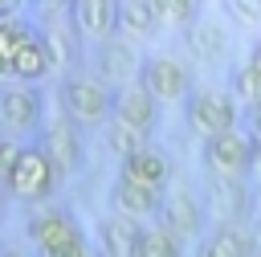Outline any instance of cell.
<instances>
[{
	"instance_id": "cell-16",
	"label": "cell",
	"mask_w": 261,
	"mask_h": 257,
	"mask_svg": "<svg viewBox=\"0 0 261 257\" xmlns=\"http://www.w3.org/2000/svg\"><path fill=\"white\" fill-rule=\"evenodd\" d=\"M53 65H49V53H45V45H41V37L37 41H29L24 49H20V57L8 65V82H16V86H37L45 73H49Z\"/></svg>"
},
{
	"instance_id": "cell-5",
	"label": "cell",
	"mask_w": 261,
	"mask_h": 257,
	"mask_svg": "<svg viewBox=\"0 0 261 257\" xmlns=\"http://www.w3.org/2000/svg\"><path fill=\"white\" fill-rule=\"evenodd\" d=\"M188 122L204 139L228 135V131H237V98L232 94H220V90H196L188 98Z\"/></svg>"
},
{
	"instance_id": "cell-31",
	"label": "cell",
	"mask_w": 261,
	"mask_h": 257,
	"mask_svg": "<svg viewBox=\"0 0 261 257\" xmlns=\"http://www.w3.org/2000/svg\"><path fill=\"white\" fill-rule=\"evenodd\" d=\"M4 200H8V192H4V188H0V216H4Z\"/></svg>"
},
{
	"instance_id": "cell-12",
	"label": "cell",
	"mask_w": 261,
	"mask_h": 257,
	"mask_svg": "<svg viewBox=\"0 0 261 257\" xmlns=\"http://www.w3.org/2000/svg\"><path fill=\"white\" fill-rule=\"evenodd\" d=\"M114 118H122V122H130L139 131H151L155 126V98L139 82H130V86H122L114 94Z\"/></svg>"
},
{
	"instance_id": "cell-1",
	"label": "cell",
	"mask_w": 261,
	"mask_h": 257,
	"mask_svg": "<svg viewBox=\"0 0 261 257\" xmlns=\"http://www.w3.org/2000/svg\"><path fill=\"white\" fill-rule=\"evenodd\" d=\"M61 114L73 126H98L114 118V90L102 78L90 73H69L61 82Z\"/></svg>"
},
{
	"instance_id": "cell-33",
	"label": "cell",
	"mask_w": 261,
	"mask_h": 257,
	"mask_svg": "<svg viewBox=\"0 0 261 257\" xmlns=\"http://www.w3.org/2000/svg\"><path fill=\"white\" fill-rule=\"evenodd\" d=\"M0 78H4V73H0Z\"/></svg>"
},
{
	"instance_id": "cell-4",
	"label": "cell",
	"mask_w": 261,
	"mask_h": 257,
	"mask_svg": "<svg viewBox=\"0 0 261 257\" xmlns=\"http://www.w3.org/2000/svg\"><path fill=\"white\" fill-rule=\"evenodd\" d=\"M41 90L37 86H16V82H4L0 86V139L8 135H24L41 122Z\"/></svg>"
},
{
	"instance_id": "cell-34",
	"label": "cell",
	"mask_w": 261,
	"mask_h": 257,
	"mask_svg": "<svg viewBox=\"0 0 261 257\" xmlns=\"http://www.w3.org/2000/svg\"><path fill=\"white\" fill-rule=\"evenodd\" d=\"M0 143H4V139H0Z\"/></svg>"
},
{
	"instance_id": "cell-10",
	"label": "cell",
	"mask_w": 261,
	"mask_h": 257,
	"mask_svg": "<svg viewBox=\"0 0 261 257\" xmlns=\"http://www.w3.org/2000/svg\"><path fill=\"white\" fill-rule=\"evenodd\" d=\"M118 179H126V184H135V188H147V192H163L167 179H171V163H167L155 147H143L139 155L122 159V175H118Z\"/></svg>"
},
{
	"instance_id": "cell-23",
	"label": "cell",
	"mask_w": 261,
	"mask_h": 257,
	"mask_svg": "<svg viewBox=\"0 0 261 257\" xmlns=\"http://www.w3.org/2000/svg\"><path fill=\"white\" fill-rule=\"evenodd\" d=\"M192 49H196V57L216 61V57L224 53V33H220V24H212V20L196 24V33H192Z\"/></svg>"
},
{
	"instance_id": "cell-3",
	"label": "cell",
	"mask_w": 261,
	"mask_h": 257,
	"mask_svg": "<svg viewBox=\"0 0 261 257\" xmlns=\"http://www.w3.org/2000/svg\"><path fill=\"white\" fill-rule=\"evenodd\" d=\"M29 237L41 249V257L49 253H65V249H86V233L73 220V212L65 208H41L29 216Z\"/></svg>"
},
{
	"instance_id": "cell-14",
	"label": "cell",
	"mask_w": 261,
	"mask_h": 257,
	"mask_svg": "<svg viewBox=\"0 0 261 257\" xmlns=\"http://www.w3.org/2000/svg\"><path fill=\"white\" fill-rule=\"evenodd\" d=\"M110 200H114V212H118V216H126V220H135V224H139V220H147L151 212H159V204H163V200H159V192L135 188V184H126V179H118V184H114V196H110Z\"/></svg>"
},
{
	"instance_id": "cell-13",
	"label": "cell",
	"mask_w": 261,
	"mask_h": 257,
	"mask_svg": "<svg viewBox=\"0 0 261 257\" xmlns=\"http://www.w3.org/2000/svg\"><path fill=\"white\" fill-rule=\"evenodd\" d=\"M77 29H73V16H53V29H45L41 33V45H45V53H49V65L53 69H65V65H73V57H77Z\"/></svg>"
},
{
	"instance_id": "cell-21",
	"label": "cell",
	"mask_w": 261,
	"mask_h": 257,
	"mask_svg": "<svg viewBox=\"0 0 261 257\" xmlns=\"http://www.w3.org/2000/svg\"><path fill=\"white\" fill-rule=\"evenodd\" d=\"M155 24H159L155 4H147V0H126V4H118V29H122V33L143 37V33H151Z\"/></svg>"
},
{
	"instance_id": "cell-8",
	"label": "cell",
	"mask_w": 261,
	"mask_h": 257,
	"mask_svg": "<svg viewBox=\"0 0 261 257\" xmlns=\"http://www.w3.org/2000/svg\"><path fill=\"white\" fill-rule=\"evenodd\" d=\"M41 151L49 155V163H53L57 179L73 175V171L82 167V135H77V126H73L65 114H61V118H53V122L45 126V135H41Z\"/></svg>"
},
{
	"instance_id": "cell-26",
	"label": "cell",
	"mask_w": 261,
	"mask_h": 257,
	"mask_svg": "<svg viewBox=\"0 0 261 257\" xmlns=\"http://www.w3.org/2000/svg\"><path fill=\"white\" fill-rule=\"evenodd\" d=\"M232 12H237L241 20H261V8H257V4H232Z\"/></svg>"
},
{
	"instance_id": "cell-27",
	"label": "cell",
	"mask_w": 261,
	"mask_h": 257,
	"mask_svg": "<svg viewBox=\"0 0 261 257\" xmlns=\"http://www.w3.org/2000/svg\"><path fill=\"white\" fill-rule=\"evenodd\" d=\"M249 122H253V143H261V106H253Z\"/></svg>"
},
{
	"instance_id": "cell-2",
	"label": "cell",
	"mask_w": 261,
	"mask_h": 257,
	"mask_svg": "<svg viewBox=\"0 0 261 257\" xmlns=\"http://www.w3.org/2000/svg\"><path fill=\"white\" fill-rule=\"evenodd\" d=\"M57 188V171L49 163V155L41 151V143H24L8 179H4V192L12 200H24V204H37V200H49Z\"/></svg>"
},
{
	"instance_id": "cell-15",
	"label": "cell",
	"mask_w": 261,
	"mask_h": 257,
	"mask_svg": "<svg viewBox=\"0 0 261 257\" xmlns=\"http://www.w3.org/2000/svg\"><path fill=\"white\" fill-rule=\"evenodd\" d=\"M163 228H167L175 241H179V237H192V233L200 228V208H196V200H192L184 188L163 200Z\"/></svg>"
},
{
	"instance_id": "cell-11",
	"label": "cell",
	"mask_w": 261,
	"mask_h": 257,
	"mask_svg": "<svg viewBox=\"0 0 261 257\" xmlns=\"http://www.w3.org/2000/svg\"><path fill=\"white\" fill-rule=\"evenodd\" d=\"M98 73H102L106 86H110V82H118V90L130 86V73H139L135 49H130L126 41H102V45H98Z\"/></svg>"
},
{
	"instance_id": "cell-18",
	"label": "cell",
	"mask_w": 261,
	"mask_h": 257,
	"mask_svg": "<svg viewBox=\"0 0 261 257\" xmlns=\"http://www.w3.org/2000/svg\"><path fill=\"white\" fill-rule=\"evenodd\" d=\"M41 33L29 24V20H20V16H8L4 24H0V73H8V65L20 57V49L29 45V41H37Z\"/></svg>"
},
{
	"instance_id": "cell-9",
	"label": "cell",
	"mask_w": 261,
	"mask_h": 257,
	"mask_svg": "<svg viewBox=\"0 0 261 257\" xmlns=\"http://www.w3.org/2000/svg\"><path fill=\"white\" fill-rule=\"evenodd\" d=\"M69 16H73L77 37L110 41L114 29H118V4H110V0H82V4H69Z\"/></svg>"
},
{
	"instance_id": "cell-30",
	"label": "cell",
	"mask_w": 261,
	"mask_h": 257,
	"mask_svg": "<svg viewBox=\"0 0 261 257\" xmlns=\"http://www.w3.org/2000/svg\"><path fill=\"white\" fill-rule=\"evenodd\" d=\"M253 163L261 167V143H253Z\"/></svg>"
},
{
	"instance_id": "cell-17",
	"label": "cell",
	"mask_w": 261,
	"mask_h": 257,
	"mask_svg": "<svg viewBox=\"0 0 261 257\" xmlns=\"http://www.w3.org/2000/svg\"><path fill=\"white\" fill-rule=\"evenodd\" d=\"M253 237H245L241 228L232 224H220L204 245H200V257H253Z\"/></svg>"
},
{
	"instance_id": "cell-7",
	"label": "cell",
	"mask_w": 261,
	"mask_h": 257,
	"mask_svg": "<svg viewBox=\"0 0 261 257\" xmlns=\"http://www.w3.org/2000/svg\"><path fill=\"white\" fill-rule=\"evenodd\" d=\"M204 163L216 179H237L241 171L253 167V139L228 131V135H212L204 139Z\"/></svg>"
},
{
	"instance_id": "cell-20",
	"label": "cell",
	"mask_w": 261,
	"mask_h": 257,
	"mask_svg": "<svg viewBox=\"0 0 261 257\" xmlns=\"http://www.w3.org/2000/svg\"><path fill=\"white\" fill-rule=\"evenodd\" d=\"M106 143H110L114 155L130 159V155H139V151L147 147V131H139V126L122 122V118H110V122H106Z\"/></svg>"
},
{
	"instance_id": "cell-19",
	"label": "cell",
	"mask_w": 261,
	"mask_h": 257,
	"mask_svg": "<svg viewBox=\"0 0 261 257\" xmlns=\"http://www.w3.org/2000/svg\"><path fill=\"white\" fill-rule=\"evenodd\" d=\"M135 241H139V224L126 220V216H106L102 220V245H106V257H130L135 253Z\"/></svg>"
},
{
	"instance_id": "cell-25",
	"label": "cell",
	"mask_w": 261,
	"mask_h": 257,
	"mask_svg": "<svg viewBox=\"0 0 261 257\" xmlns=\"http://www.w3.org/2000/svg\"><path fill=\"white\" fill-rule=\"evenodd\" d=\"M155 16H159V24H188V20H196V4H188V0H159Z\"/></svg>"
},
{
	"instance_id": "cell-24",
	"label": "cell",
	"mask_w": 261,
	"mask_h": 257,
	"mask_svg": "<svg viewBox=\"0 0 261 257\" xmlns=\"http://www.w3.org/2000/svg\"><path fill=\"white\" fill-rule=\"evenodd\" d=\"M232 98H241V102H249V106H261V73H257L253 65L237 69V78H232Z\"/></svg>"
},
{
	"instance_id": "cell-6",
	"label": "cell",
	"mask_w": 261,
	"mask_h": 257,
	"mask_svg": "<svg viewBox=\"0 0 261 257\" xmlns=\"http://www.w3.org/2000/svg\"><path fill=\"white\" fill-rule=\"evenodd\" d=\"M188 65L184 61H175V57H167V53H155V57H147L143 65H139V86L155 98V102H175V98H184L188 94Z\"/></svg>"
},
{
	"instance_id": "cell-29",
	"label": "cell",
	"mask_w": 261,
	"mask_h": 257,
	"mask_svg": "<svg viewBox=\"0 0 261 257\" xmlns=\"http://www.w3.org/2000/svg\"><path fill=\"white\" fill-rule=\"evenodd\" d=\"M249 65H253V69H257V73H261V45H257V49H253V57H249Z\"/></svg>"
},
{
	"instance_id": "cell-22",
	"label": "cell",
	"mask_w": 261,
	"mask_h": 257,
	"mask_svg": "<svg viewBox=\"0 0 261 257\" xmlns=\"http://www.w3.org/2000/svg\"><path fill=\"white\" fill-rule=\"evenodd\" d=\"M130 257H179V241L155 224V228H139V241H135V253Z\"/></svg>"
},
{
	"instance_id": "cell-32",
	"label": "cell",
	"mask_w": 261,
	"mask_h": 257,
	"mask_svg": "<svg viewBox=\"0 0 261 257\" xmlns=\"http://www.w3.org/2000/svg\"><path fill=\"white\" fill-rule=\"evenodd\" d=\"M90 257H94V253H90Z\"/></svg>"
},
{
	"instance_id": "cell-28",
	"label": "cell",
	"mask_w": 261,
	"mask_h": 257,
	"mask_svg": "<svg viewBox=\"0 0 261 257\" xmlns=\"http://www.w3.org/2000/svg\"><path fill=\"white\" fill-rule=\"evenodd\" d=\"M12 8H16V4H8V0H0V24H4V20H8V16H16V12H12Z\"/></svg>"
}]
</instances>
